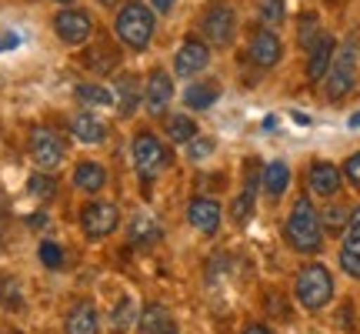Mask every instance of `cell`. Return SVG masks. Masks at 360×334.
<instances>
[{
	"label": "cell",
	"instance_id": "cell-45",
	"mask_svg": "<svg viewBox=\"0 0 360 334\" xmlns=\"http://www.w3.org/2000/svg\"><path fill=\"white\" fill-rule=\"evenodd\" d=\"M53 4H77V0H53Z\"/></svg>",
	"mask_w": 360,
	"mask_h": 334
},
{
	"label": "cell",
	"instance_id": "cell-26",
	"mask_svg": "<svg viewBox=\"0 0 360 334\" xmlns=\"http://www.w3.org/2000/svg\"><path fill=\"white\" fill-rule=\"evenodd\" d=\"M174 328V314H170L167 304H160V301H154V304H147V308H141V318H137V334H164Z\"/></svg>",
	"mask_w": 360,
	"mask_h": 334
},
{
	"label": "cell",
	"instance_id": "cell-40",
	"mask_svg": "<svg viewBox=\"0 0 360 334\" xmlns=\"http://www.w3.org/2000/svg\"><path fill=\"white\" fill-rule=\"evenodd\" d=\"M347 237H357L360 241V204L350 207V224H347Z\"/></svg>",
	"mask_w": 360,
	"mask_h": 334
},
{
	"label": "cell",
	"instance_id": "cell-33",
	"mask_svg": "<svg viewBox=\"0 0 360 334\" xmlns=\"http://www.w3.org/2000/svg\"><path fill=\"white\" fill-rule=\"evenodd\" d=\"M27 194L37 197V201H51L53 194H57V178L47 174V171H34V174L27 178Z\"/></svg>",
	"mask_w": 360,
	"mask_h": 334
},
{
	"label": "cell",
	"instance_id": "cell-31",
	"mask_svg": "<svg viewBox=\"0 0 360 334\" xmlns=\"http://www.w3.org/2000/svg\"><path fill=\"white\" fill-rule=\"evenodd\" d=\"M84 67L103 78V74H110V70L117 67V51L114 47H107V44H101V47H94V51L84 54Z\"/></svg>",
	"mask_w": 360,
	"mask_h": 334
},
{
	"label": "cell",
	"instance_id": "cell-10",
	"mask_svg": "<svg viewBox=\"0 0 360 334\" xmlns=\"http://www.w3.org/2000/svg\"><path fill=\"white\" fill-rule=\"evenodd\" d=\"M210 67V44L204 37H187L174 51V78L197 80Z\"/></svg>",
	"mask_w": 360,
	"mask_h": 334
},
{
	"label": "cell",
	"instance_id": "cell-7",
	"mask_svg": "<svg viewBox=\"0 0 360 334\" xmlns=\"http://www.w3.org/2000/svg\"><path fill=\"white\" fill-rule=\"evenodd\" d=\"M200 34L210 47L227 51L233 40H237V11H233L227 0H214L200 17Z\"/></svg>",
	"mask_w": 360,
	"mask_h": 334
},
{
	"label": "cell",
	"instance_id": "cell-9",
	"mask_svg": "<svg viewBox=\"0 0 360 334\" xmlns=\"http://www.w3.org/2000/svg\"><path fill=\"white\" fill-rule=\"evenodd\" d=\"M53 34L67 47H84L94 37V17L84 7H64L53 13Z\"/></svg>",
	"mask_w": 360,
	"mask_h": 334
},
{
	"label": "cell",
	"instance_id": "cell-41",
	"mask_svg": "<svg viewBox=\"0 0 360 334\" xmlns=\"http://www.w3.org/2000/svg\"><path fill=\"white\" fill-rule=\"evenodd\" d=\"M147 4L154 7V13H170L177 7V0H147Z\"/></svg>",
	"mask_w": 360,
	"mask_h": 334
},
{
	"label": "cell",
	"instance_id": "cell-13",
	"mask_svg": "<svg viewBox=\"0 0 360 334\" xmlns=\"http://www.w3.org/2000/svg\"><path fill=\"white\" fill-rule=\"evenodd\" d=\"M174 78H170L164 67H154L147 80H143V111L150 117H167L170 104H174Z\"/></svg>",
	"mask_w": 360,
	"mask_h": 334
},
{
	"label": "cell",
	"instance_id": "cell-39",
	"mask_svg": "<svg viewBox=\"0 0 360 334\" xmlns=\"http://www.w3.org/2000/svg\"><path fill=\"white\" fill-rule=\"evenodd\" d=\"M240 334H277V331H274L267 321H247L244 328H240Z\"/></svg>",
	"mask_w": 360,
	"mask_h": 334
},
{
	"label": "cell",
	"instance_id": "cell-19",
	"mask_svg": "<svg viewBox=\"0 0 360 334\" xmlns=\"http://www.w3.org/2000/svg\"><path fill=\"white\" fill-rule=\"evenodd\" d=\"M220 94H224V84H220L217 78H207V80H191L187 87H184V107L187 111H193V114H204V111H210L214 104L220 101Z\"/></svg>",
	"mask_w": 360,
	"mask_h": 334
},
{
	"label": "cell",
	"instance_id": "cell-24",
	"mask_svg": "<svg viewBox=\"0 0 360 334\" xmlns=\"http://www.w3.org/2000/svg\"><path fill=\"white\" fill-rule=\"evenodd\" d=\"M137 318H141V304L134 295H124L117 297V304L110 308V318H107V328L110 334H127L137 328Z\"/></svg>",
	"mask_w": 360,
	"mask_h": 334
},
{
	"label": "cell",
	"instance_id": "cell-44",
	"mask_svg": "<svg viewBox=\"0 0 360 334\" xmlns=\"http://www.w3.org/2000/svg\"><path fill=\"white\" fill-rule=\"evenodd\" d=\"M350 128H360V111L354 117H350Z\"/></svg>",
	"mask_w": 360,
	"mask_h": 334
},
{
	"label": "cell",
	"instance_id": "cell-36",
	"mask_svg": "<svg viewBox=\"0 0 360 334\" xmlns=\"http://www.w3.org/2000/svg\"><path fill=\"white\" fill-rule=\"evenodd\" d=\"M217 151V141L214 137H207V134H197L191 144H187V157H191L193 164H200V161H207V157Z\"/></svg>",
	"mask_w": 360,
	"mask_h": 334
},
{
	"label": "cell",
	"instance_id": "cell-18",
	"mask_svg": "<svg viewBox=\"0 0 360 334\" xmlns=\"http://www.w3.org/2000/svg\"><path fill=\"white\" fill-rule=\"evenodd\" d=\"M290 180H294V171L287 161H267L260 171V191L270 204H277V201H283V194L290 191Z\"/></svg>",
	"mask_w": 360,
	"mask_h": 334
},
{
	"label": "cell",
	"instance_id": "cell-11",
	"mask_svg": "<svg viewBox=\"0 0 360 334\" xmlns=\"http://www.w3.org/2000/svg\"><path fill=\"white\" fill-rule=\"evenodd\" d=\"M187 224L200 237H217L220 228H224V204L217 197H207V194H197L187 201Z\"/></svg>",
	"mask_w": 360,
	"mask_h": 334
},
{
	"label": "cell",
	"instance_id": "cell-47",
	"mask_svg": "<svg viewBox=\"0 0 360 334\" xmlns=\"http://www.w3.org/2000/svg\"><path fill=\"white\" fill-rule=\"evenodd\" d=\"M164 334H180V331H177V328H170V331H164Z\"/></svg>",
	"mask_w": 360,
	"mask_h": 334
},
{
	"label": "cell",
	"instance_id": "cell-15",
	"mask_svg": "<svg viewBox=\"0 0 360 334\" xmlns=\"http://www.w3.org/2000/svg\"><path fill=\"white\" fill-rule=\"evenodd\" d=\"M160 241H164V224H160L157 214L137 211V214L127 221V245L134 247V251H150V247H157Z\"/></svg>",
	"mask_w": 360,
	"mask_h": 334
},
{
	"label": "cell",
	"instance_id": "cell-14",
	"mask_svg": "<svg viewBox=\"0 0 360 334\" xmlns=\"http://www.w3.org/2000/svg\"><path fill=\"white\" fill-rule=\"evenodd\" d=\"M307 191L310 197H321V201H337V194L344 191V174L334 161H310L307 164Z\"/></svg>",
	"mask_w": 360,
	"mask_h": 334
},
{
	"label": "cell",
	"instance_id": "cell-32",
	"mask_svg": "<svg viewBox=\"0 0 360 334\" xmlns=\"http://www.w3.org/2000/svg\"><path fill=\"white\" fill-rule=\"evenodd\" d=\"M321 221H323V231L327 234H344L347 231V224H350V207L330 201V204L321 211Z\"/></svg>",
	"mask_w": 360,
	"mask_h": 334
},
{
	"label": "cell",
	"instance_id": "cell-17",
	"mask_svg": "<svg viewBox=\"0 0 360 334\" xmlns=\"http://www.w3.org/2000/svg\"><path fill=\"white\" fill-rule=\"evenodd\" d=\"M114 101H117V111H120V117H124V120H127V117H134L143 107V84H141V78H137L134 70L117 74V80H114Z\"/></svg>",
	"mask_w": 360,
	"mask_h": 334
},
{
	"label": "cell",
	"instance_id": "cell-1",
	"mask_svg": "<svg viewBox=\"0 0 360 334\" xmlns=\"http://www.w3.org/2000/svg\"><path fill=\"white\" fill-rule=\"evenodd\" d=\"M323 241H327V231H323L321 211H317L310 194H300L287 211V221H283V245L294 254L317 257L323 251Z\"/></svg>",
	"mask_w": 360,
	"mask_h": 334
},
{
	"label": "cell",
	"instance_id": "cell-42",
	"mask_svg": "<svg viewBox=\"0 0 360 334\" xmlns=\"http://www.w3.org/2000/svg\"><path fill=\"white\" fill-rule=\"evenodd\" d=\"M47 214H44V211H37V214H30V218H27V224H30V228H44V224H47Z\"/></svg>",
	"mask_w": 360,
	"mask_h": 334
},
{
	"label": "cell",
	"instance_id": "cell-38",
	"mask_svg": "<svg viewBox=\"0 0 360 334\" xmlns=\"http://www.w3.org/2000/svg\"><path fill=\"white\" fill-rule=\"evenodd\" d=\"M337 328H340V331H357V321H354V304H344V314H337Z\"/></svg>",
	"mask_w": 360,
	"mask_h": 334
},
{
	"label": "cell",
	"instance_id": "cell-37",
	"mask_svg": "<svg viewBox=\"0 0 360 334\" xmlns=\"http://www.w3.org/2000/svg\"><path fill=\"white\" fill-rule=\"evenodd\" d=\"M340 174H344V180H347L350 187L360 194V151H354V154L344 157V164H340Z\"/></svg>",
	"mask_w": 360,
	"mask_h": 334
},
{
	"label": "cell",
	"instance_id": "cell-35",
	"mask_svg": "<svg viewBox=\"0 0 360 334\" xmlns=\"http://www.w3.org/2000/svg\"><path fill=\"white\" fill-rule=\"evenodd\" d=\"M37 261L44 264L47 271H64V264H67V251L57 241H40V247H37Z\"/></svg>",
	"mask_w": 360,
	"mask_h": 334
},
{
	"label": "cell",
	"instance_id": "cell-25",
	"mask_svg": "<svg viewBox=\"0 0 360 334\" xmlns=\"http://www.w3.org/2000/svg\"><path fill=\"white\" fill-rule=\"evenodd\" d=\"M197 134H200V128H197V120H193L191 114H180V111H177V114L164 117V141H167V144L187 147Z\"/></svg>",
	"mask_w": 360,
	"mask_h": 334
},
{
	"label": "cell",
	"instance_id": "cell-29",
	"mask_svg": "<svg viewBox=\"0 0 360 334\" xmlns=\"http://www.w3.org/2000/svg\"><path fill=\"white\" fill-rule=\"evenodd\" d=\"M337 264L350 281H360V241L357 237H344V245L337 251Z\"/></svg>",
	"mask_w": 360,
	"mask_h": 334
},
{
	"label": "cell",
	"instance_id": "cell-34",
	"mask_svg": "<svg viewBox=\"0 0 360 334\" xmlns=\"http://www.w3.org/2000/svg\"><path fill=\"white\" fill-rule=\"evenodd\" d=\"M257 17L264 20V27H277L287 20V0H257Z\"/></svg>",
	"mask_w": 360,
	"mask_h": 334
},
{
	"label": "cell",
	"instance_id": "cell-8",
	"mask_svg": "<svg viewBox=\"0 0 360 334\" xmlns=\"http://www.w3.org/2000/svg\"><path fill=\"white\" fill-rule=\"evenodd\" d=\"M80 231L87 241H107L110 234L120 228V207L114 201H103V197H94L87 204L80 207Z\"/></svg>",
	"mask_w": 360,
	"mask_h": 334
},
{
	"label": "cell",
	"instance_id": "cell-4",
	"mask_svg": "<svg viewBox=\"0 0 360 334\" xmlns=\"http://www.w3.org/2000/svg\"><path fill=\"white\" fill-rule=\"evenodd\" d=\"M130 154H134V167L141 174L143 184H150L154 178H160L170 164H174V154H170V144L154 134V130H137L134 134V144H130Z\"/></svg>",
	"mask_w": 360,
	"mask_h": 334
},
{
	"label": "cell",
	"instance_id": "cell-6",
	"mask_svg": "<svg viewBox=\"0 0 360 334\" xmlns=\"http://www.w3.org/2000/svg\"><path fill=\"white\" fill-rule=\"evenodd\" d=\"M27 154L37 164V171L53 174L67 161V141L53 128L37 124V128H30V134H27Z\"/></svg>",
	"mask_w": 360,
	"mask_h": 334
},
{
	"label": "cell",
	"instance_id": "cell-28",
	"mask_svg": "<svg viewBox=\"0 0 360 334\" xmlns=\"http://www.w3.org/2000/svg\"><path fill=\"white\" fill-rule=\"evenodd\" d=\"M323 37V27H321V17L314 11L300 13L297 17V47H304V51H310L317 40Z\"/></svg>",
	"mask_w": 360,
	"mask_h": 334
},
{
	"label": "cell",
	"instance_id": "cell-23",
	"mask_svg": "<svg viewBox=\"0 0 360 334\" xmlns=\"http://www.w3.org/2000/svg\"><path fill=\"white\" fill-rule=\"evenodd\" d=\"M64 334H101V314L94 301H77L64 314Z\"/></svg>",
	"mask_w": 360,
	"mask_h": 334
},
{
	"label": "cell",
	"instance_id": "cell-2",
	"mask_svg": "<svg viewBox=\"0 0 360 334\" xmlns=\"http://www.w3.org/2000/svg\"><path fill=\"white\" fill-rule=\"evenodd\" d=\"M337 297V278L334 271L321 264V261H310L297 271L294 278V301L300 311L307 314H323V311L334 304Z\"/></svg>",
	"mask_w": 360,
	"mask_h": 334
},
{
	"label": "cell",
	"instance_id": "cell-43",
	"mask_svg": "<svg viewBox=\"0 0 360 334\" xmlns=\"http://www.w3.org/2000/svg\"><path fill=\"white\" fill-rule=\"evenodd\" d=\"M290 117H294L297 124H310V117H304V114H300V111H294V114H290Z\"/></svg>",
	"mask_w": 360,
	"mask_h": 334
},
{
	"label": "cell",
	"instance_id": "cell-46",
	"mask_svg": "<svg viewBox=\"0 0 360 334\" xmlns=\"http://www.w3.org/2000/svg\"><path fill=\"white\" fill-rule=\"evenodd\" d=\"M0 247H4V224H0Z\"/></svg>",
	"mask_w": 360,
	"mask_h": 334
},
{
	"label": "cell",
	"instance_id": "cell-21",
	"mask_svg": "<svg viewBox=\"0 0 360 334\" xmlns=\"http://www.w3.org/2000/svg\"><path fill=\"white\" fill-rule=\"evenodd\" d=\"M70 184H74V191L80 194H103L107 191V184H110V174H107V167L101 164V161H80L77 167H74V178H70Z\"/></svg>",
	"mask_w": 360,
	"mask_h": 334
},
{
	"label": "cell",
	"instance_id": "cell-27",
	"mask_svg": "<svg viewBox=\"0 0 360 334\" xmlns=\"http://www.w3.org/2000/svg\"><path fill=\"white\" fill-rule=\"evenodd\" d=\"M27 308V291L17 274H0V311L20 314Z\"/></svg>",
	"mask_w": 360,
	"mask_h": 334
},
{
	"label": "cell",
	"instance_id": "cell-12",
	"mask_svg": "<svg viewBox=\"0 0 360 334\" xmlns=\"http://www.w3.org/2000/svg\"><path fill=\"white\" fill-rule=\"evenodd\" d=\"M247 61L260 70H274L283 61V40L274 27H257L247 40Z\"/></svg>",
	"mask_w": 360,
	"mask_h": 334
},
{
	"label": "cell",
	"instance_id": "cell-5",
	"mask_svg": "<svg viewBox=\"0 0 360 334\" xmlns=\"http://www.w3.org/2000/svg\"><path fill=\"white\" fill-rule=\"evenodd\" d=\"M357 70H360L357 37H347L344 44H337L334 64H330L327 78H323L327 97H330V101H344L347 94H354V87H357Z\"/></svg>",
	"mask_w": 360,
	"mask_h": 334
},
{
	"label": "cell",
	"instance_id": "cell-30",
	"mask_svg": "<svg viewBox=\"0 0 360 334\" xmlns=\"http://www.w3.org/2000/svg\"><path fill=\"white\" fill-rule=\"evenodd\" d=\"M80 104H87V107H110L114 101V87H103V84H77L74 87Z\"/></svg>",
	"mask_w": 360,
	"mask_h": 334
},
{
	"label": "cell",
	"instance_id": "cell-20",
	"mask_svg": "<svg viewBox=\"0 0 360 334\" xmlns=\"http://www.w3.org/2000/svg\"><path fill=\"white\" fill-rule=\"evenodd\" d=\"M334 54H337V37L323 30V37L307 51V80L310 84H321V80L327 78V70L334 64Z\"/></svg>",
	"mask_w": 360,
	"mask_h": 334
},
{
	"label": "cell",
	"instance_id": "cell-16",
	"mask_svg": "<svg viewBox=\"0 0 360 334\" xmlns=\"http://www.w3.org/2000/svg\"><path fill=\"white\" fill-rule=\"evenodd\" d=\"M257 194H260V167H257V161H250L244 187H240V194L231 201V221L233 224L244 228L247 221L254 218V211H257Z\"/></svg>",
	"mask_w": 360,
	"mask_h": 334
},
{
	"label": "cell",
	"instance_id": "cell-22",
	"mask_svg": "<svg viewBox=\"0 0 360 334\" xmlns=\"http://www.w3.org/2000/svg\"><path fill=\"white\" fill-rule=\"evenodd\" d=\"M70 134H74L77 144L101 147V144L107 141V124H103L97 114H90V111H77V114L70 117Z\"/></svg>",
	"mask_w": 360,
	"mask_h": 334
},
{
	"label": "cell",
	"instance_id": "cell-3",
	"mask_svg": "<svg viewBox=\"0 0 360 334\" xmlns=\"http://www.w3.org/2000/svg\"><path fill=\"white\" fill-rule=\"evenodd\" d=\"M157 34V13L147 0H124L114 17V37L127 51H147Z\"/></svg>",
	"mask_w": 360,
	"mask_h": 334
}]
</instances>
